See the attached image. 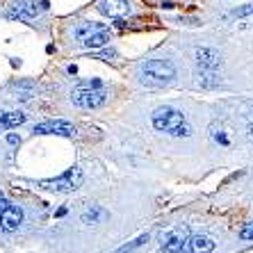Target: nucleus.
<instances>
[{
  "label": "nucleus",
  "mask_w": 253,
  "mask_h": 253,
  "mask_svg": "<svg viewBox=\"0 0 253 253\" xmlns=\"http://www.w3.org/2000/svg\"><path fill=\"white\" fill-rule=\"evenodd\" d=\"M153 126H155V130L167 132V135H173V137L192 135V128H189L185 114L173 110V107H158L153 112Z\"/></svg>",
  "instance_id": "f257e3e1"
},
{
  "label": "nucleus",
  "mask_w": 253,
  "mask_h": 253,
  "mask_svg": "<svg viewBox=\"0 0 253 253\" xmlns=\"http://www.w3.org/2000/svg\"><path fill=\"white\" fill-rule=\"evenodd\" d=\"M139 78L148 87H167L176 78V66L169 59H148L146 64H141Z\"/></svg>",
  "instance_id": "f03ea898"
},
{
  "label": "nucleus",
  "mask_w": 253,
  "mask_h": 253,
  "mask_svg": "<svg viewBox=\"0 0 253 253\" xmlns=\"http://www.w3.org/2000/svg\"><path fill=\"white\" fill-rule=\"evenodd\" d=\"M219 53L212 48L196 50V66H199V84L201 87H214L219 83Z\"/></svg>",
  "instance_id": "7ed1b4c3"
},
{
  "label": "nucleus",
  "mask_w": 253,
  "mask_h": 253,
  "mask_svg": "<svg viewBox=\"0 0 253 253\" xmlns=\"http://www.w3.org/2000/svg\"><path fill=\"white\" fill-rule=\"evenodd\" d=\"M71 100H73L78 107H83V110H94V107H100L107 100V91L100 87V83L96 80V83L87 84V87L76 89V91L71 94Z\"/></svg>",
  "instance_id": "20e7f679"
},
{
  "label": "nucleus",
  "mask_w": 253,
  "mask_h": 253,
  "mask_svg": "<svg viewBox=\"0 0 253 253\" xmlns=\"http://www.w3.org/2000/svg\"><path fill=\"white\" fill-rule=\"evenodd\" d=\"M83 185V171L73 167L59 178H50V180H42L39 187L42 189H48V192H73Z\"/></svg>",
  "instance_id": "39448f33"
},
{
  "label": "nucleus",
  "mask_w": 253,
  "mask_h": 253,
  "mask_svg": "<svg viewBox=\"0 0 253 253\" xmlns=\"http://www.w3.org/2000/svg\"><path fill=\"white\" fill-rule=\"evenodd\" d=\"M98 12L110 18H126L132 14V2L130 0H98Z\"/></svg>",
  "instance_id": "423d86ee"
},
{
  "label": "nucleus",
  "mask_w": 253,
  "mask_h": 253,
  "mask_svg": "<svg viewBox=\"0 0 253 253\" xmlns=\"http://www.w3.org/2000/svg\"><path fill=\"white\" fill-rule=\"evenodd\" d=\"M39 9H48L46 0L42 2V7H37V2H25V0H21V2H14V7L9 9L7 16L9 18H21V21H32V18L39 14Z\"/></svg>",
  "instance_id": "0eeeda50"
},
{
  "label": "nucleus",
  "mask_w": 253,
  "mask_h": 253,
  "mask_svg": "<svg viewBox=\"0 0 253 253\" xmlns=\"http://www.w3.org/2000/svg\"><path fill=\"white\" fill-rule=\"evenodd\" d=\"M21 224H23V210L18 206H7L5 210L0 212V228L5 230V233L18 230Z\"/></svg>",
  "instance_id": "6e6552de"
},
{
  "label": "nucleus",
  "mask_w": 253,
  "mask_h": 253,
  "mask_svg": "<svg viewBox=\"0 0 253 253\" xmlns=\"http://www.w3.org/2000/svg\"><path fill=\"white\" fill-rule=\"evenodd\" d=\"M37 135H62V137H73L76 128L66 121H43L35 128Z\"/></svg>",
  "instance_id": "1a4fd4ad"
},
{
  "label": "nucleus",
  "mask_w": 253,
  "mask_h": 253,
  "mask_svg": "<svg viewBox=\"0 0 253 253\" xmlns=\"http://www.w3.org/2000/svg\"><path fill=\"white\" fill-rule=\"evenodd\" d=\"M187 240H189L187 228H178L165 240L162 249H165V253H185L187 251Z\"/></svg>",
  "instance_id": "9d476101"
},
{
  "label": "nucleus",
  "mask_w": 253,
  "mask_h": 253,
  "mask_svg": "<svg viewBox=\"0 0 253 253\" xmlns=\"http://www.w3.org/2000/svg\"><path fill=\"white\" fill-rule=\"evenodd\" d=\"M187 251L189 253H212L214 251V242L206 235H192L187 240Z\"/></svg>",
  "instance_id": "9b49d317"
},
{
  "label": "nucleus",
  "mask_w": 253,
  "mask_h": 253,
  "mask_svg": "<svg viewBox=\"0 0 253 253\" xmlns=\"http://www.w3.org/2000/svg\"><path fill=\"white\" fill-rule=\"evenodd\" d=\"M107 42H110V32H107V28H103V30H96V32L87 35L80 43L84 48H103Z\"/></svg>",
  "instance_id": "f8f14e48"
},
{
  "label": "nucleus",
  "mask_w": 253,
  "mask_h": 253,
  "mask_svg": "<svg viewBox=\"0 0 253 253\" xmlns=\"http://www.w3.org/2000/svg\"><path fill=\"white\" fill-rule=\"evenodd\" d=\"M25 124V114L23 112H0V130H9L16 126Z\"/></svg>",
  "instance_id": "ddd939ff"
},
{
  "label": "nucleus",
  "mask_w": 253,
  "mask_h": 253,
  "mask_svg": "<svg viewBox=\"0 0 253 253\" xmlns=\"http://www.w3.org/2000/svg\"><path fill=\"white\" fill-rule=\"evenodd\" d=\"M103 28H105L103 23H80V25L76 28V37L80 39V42H83V39H84L87 35L96 32V30H103Z\"/></svg>",
  "instance_id": "4468645a"
},
{
  "label": "nucleus",
  "mask_w": 253,
  "mask_h": 253,
  "mask_svg": "<svg viewBox=\"0 0 253 253\" xmlns=\"http://www.w3.org/2000/svg\"><path fill=\"white\" fill-rule=\"evenodd\" d=\"M144 242H148V235H141V237H137L132 244H126V247H121L117 253H130V251H135V249H139Z\"/></svg>",
  "instance_id": "2eb2a0df"
},
{
  "label": "nucleus",
  "mask_w": 253,
  "mask_h": 253,
  "mask_svg": "<svg viewBox=\"0 0 253 253\" xmlns=\"http://www.w3.org/2000/svg\"><path fill=\"white\" fill-rule=\"evenodd\" d=\"M94 57L105 59V62H114V59H117V50H112V48H110V50H100V53H96Z\"/></svg>",
  "instance_id": "dca6fc26"
},
{
  "label": "nucleus",
  "mask_w": 253,
  "mask_h": 253,
  "mask_svg": "<svg viewBox=\"0 0 253 253\" xmlns=\"http://www.w3.org/2000/svg\"><path fill=\"white\" fill-rule=\"evenodd\" d=\"M249 14H253V2H249V5H244V7H237L235 12H233V16L242 18V16H249Z\"/></svg>",
  "instance_id": "f3484780"
},
{
  "label": "nucleus",
  "mask_w": 253,
  "mask_h": 253,
  "mask_svg": "<svg viewBox=\"0 0 253 253\" xmlns=\"http://www.w3.org/2000/svg\"><path fill=\"white\" fill-rule=\"evenodd\" d=\"M240 237H242V240H253V224L244 226V228L240 230Z\"/></svg>",
  "instance_id": "a211bd4d"
},
{
  "label": "nucleus",
  "mask_w": 253,
  "mask_h": 253,
  "mask_svg": "<svg viewBox=\"0 0 253 253\" xmlns=\"http://www.w3.org/2000/svg\"><path fill=\"white\" fill-rule=\"evenodd\" d=\"M7 206H9V203H7V199H5V196H2V194H0V212L5 210Z\"/></svg>",
  "instance_id": "6ab92c4d"
},
{
  "label": "nucleus",
  "mask_w": 253,
  "mask_h": 253,
  "mask_svg": "<svg viewBox=\"0 0 253 253\" xmlns=\"http://www.w3.org/2000/svg\"><path fill=\"white\" fill-rule=\"evenodd\" d=\"M7 141H9V144H21V139H18L16 135H9L7 137Z\"/></svg>",
  "instance_id": "aec40b11"
},
{
  "label": "nucleus",
  "mask_w": 253,
  "mask_h": 253,
  "mask_svg": "<svg viewBox=\"0 0 253 253\" xmlns=\"http://www.w3.org/2000/svg\"><path fill=\"white\" fill-rule=\"evenodd\" d=\"M173 5H176V2H171V0H165V2H162V7H165V9H171Z\"/></svg>",
  "instance_id": "412c9836"
},
{
  "label": "nucleus",
  "mask_w": 253,
  "mask_h": 253,
  "mask_svg": "<svg viewBox=\"0 0 253 253\" xmlns=\"http://www.w3.org/2000/svg\"><path fill=\"white\" fill-rule=\"evenodd\" d=\"M251 137H253V124H251Z\"/></svg>",
  "instance_id": "4be33fe9"
}]
</instances>
